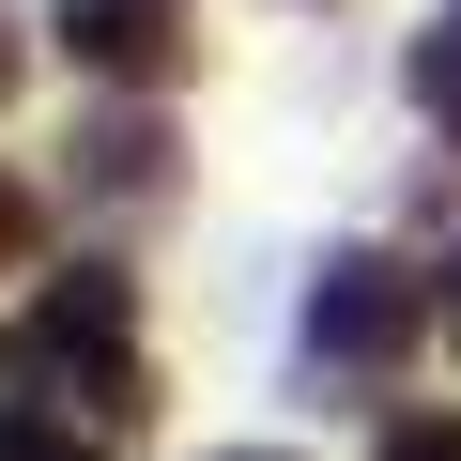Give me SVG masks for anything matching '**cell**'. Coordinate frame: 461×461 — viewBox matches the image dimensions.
<instances>
[{"instance_id": "obj_5", "label": "cell", "mask_w": 461, "mask_h": 461, "mask_svg": "<svg viewBox=\"0 0 461 461\" xmlns=\"http://www.w3.org/2000/svg\"><path fill=\"white\" fill-rule=\"evenodd\" d=\"M415 93H430V108H446V123H461V0H446V16H430V32H415Z\"/></svg>"}, {"instance_id": "obj_3", "label": "cell", "mask_w": 461, "mask_h": 461, "mask_svg": "<svg viewBox=\"0 0 461 461\" xmlns=\"http://www.w3.org/2000/svg\"><path fill=\"white\" fill-rule=\"evenodd\" d=\"M62 47L93 62V77H169V0H62Z\"/></svg>"}, {"instance_id": "obj_8", "label": "cell", "mask_w": 461, "mask_h": 461, "mask_svg": "<svg viewBox=\"0 0 461 461\" xmlns=\"http://www.w3.org/2000/svg\"><path fill=\"white\" fill-rule=\"evenodd\" d=\"M430 323H446V354H461V247H446V277H430Z\"/></svg>"}, {"instance_id": "obj_2", "label": "cell", "mask_w": 461, "mask_h": 461, "mask_svg": "<svg viewBox=\"0 0 461 461\" xmlns=\"http://www.w3.org/2000/svg\"><path fill=\"white\" fill-rule=\"evenodd\" d=\"M16 339H32V354H47V369H62V384H77V400H93L108 430L139 415V308H123V277H108V262H77V277H47Z\"/></svg>"}, {"instance_id": "obj_4", "label": "cell", "mask_w": 461, "mask_h": 461, "mask_svg": "<svg viewBox=\"0 0 461 461\" xmlns=\"http://www.w3.org/2000/svg\"><path fill=\"white\" fill-rule=\"evenodd\" d=\"M77 185H93V200H154V185H169V123H154V108H108V123L77 139Z\"/></svg>"}, {"instance_id": "obj_7", "label": "cell", "mask_w": 461, "mask_h": 461, "mask_svg": "<svg viewBox=\"0 0 461 461\" xmlns=\"http://www.w3.org/2000/svg\"><path fill=\"white\" fill-rule=\"evenodd\" d=\"M16 262H32V185L0 169V277H16Z\"/></svg>"}, {"instance_id": "obj_1", "label": "cell", "mask_w": 461, "mask_h": 461, "mask_svg": "<svg viewBox=\"0 0 461 461\" xmlns=\"http://www.w3.org/2000/svg\"><path fill=\"white\" fill-rule=\"evenodd\" d=\"M415 339H430V277H415V262H384V247H339V262L308 277V369H339V384H384Z\"/></svg>"}, {"instance_id": "obj_6", "label": "cell", "mask_w": 461, "mask_h": 461, "mask_svg": "<svg viewBox=\"0 0 461 461\" xmlns=\"http://www.w3.org/2000/svg\"><path fill=\"white\" fill-rule=\"evenodd\" d=\"M384 461H461V415H400V430H384Z\"/></svg>"}, {"instance_id": "obj_9", "label": "cell", "mask_w": 461, "mask_h": 461, "mask_svg": "<svg viewBox=\"0 0 461 461\" xmlns=\"http://www.w3.org/2000/svg\"><path fill=\"white\" fill-rule=\"evenodd\" d=\"M0 93H16V16H0Z\"/></svg>"}, {"instance_id": "obj_10", "label": "cell", "mask_w": 461, "mask_h": 461, "mask_svg": "<svg viewBox=\"0 0 461 461\" xmlns=\"http://www.w3.org/2000/svg\"><path fill=\"white\" fill-rule=\"evenodd\" d=\"M230 461H277V446H230Z\"/></svg>"}]
</instances>
